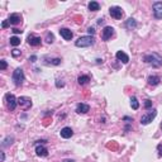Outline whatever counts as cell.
<instances>
[{"label": "cell", "instance_id": "d4e9b609", "mask_svg": "<svg viewBox=\"0 0 162 162\" xmlns=\"http://www.w3.org/2000/svg\"><path fill=\"white\" fill-rule=\"evenodd\" d=\"M61 63V58H53V60H51V62L48 65H55V66H58V65Z\"/></svg>", "mask_w": 162, "mask_h": 162}, {"label": "cell", "instance_id": "1f68e13d", "mask_svg": "<svg viewBox=\"0 0 162 162\" xmlns=\"http://www.w3.org/2000/svg\"><path fill=\"white\" fill-rule=\"evenodd\" d=\"M29 61H31V62H36L37 61V56H31V57H29Z\"/></svg>", "mask_w": 162, "mask_h": 162}, {"label": "cell", "instance_id": "9c48e42d", "mask_svg": "<svg viewBox=\"0 0 162 162\" xmlns=\"http://www.w3.org/2000/svg\"><path fill=\"white\" fill-rule=\"evenodd\" d=\"M113 34H114V28L107 25V27H104V29H103L101 38H103L104 41H109L111 37H113Z\"/></svg>", "mask_w": 162, "mask_h": 162}, {"label": "cell", "instance_id": "5bb4252c", "mask_svg": "<svg viewBox=\"0 0 162 162\" xmlns=\"http://www.w3.org/2000/svg\"><path fill=\"white\" fill-rule=\"evenodd\" d=\"M89 110H90V107L87 104H84V103H80L76 107V113L77 114H86Z\"/></svg>", "mask_w": 162, "mask_h": 162}, {"label": "cell", "instance_id": "ba28073f", "mask_svg": "<svg viewBox=\"0 0 162 162\" xmlns=\"http://www.w3.org/2000/svg\"><path fill=\"white\" fill-rule=\"evenodd\" d=\"M109 14L111 15V18L120 19L123 17V10H122V8H119V7H111L110 9H109Z\"/></svg>", "mask_w": 162, "mask_h": 162}, {"label": "cell", "instance_id": "8992f818", "mask_svg": "<svg viewBox=\"0 0 162 162\" xmlns=\"http://www.w3.org/2000/svg\"><path fill=\"white\" fill-rule=\"evenodd\" d=\"M18 105L23 110H28L32 108V99L28 96H20V98H18Z\"/></svg>", "mask_w": 162, "mask_h": 162}, {"label": "cell", "instance_id": "f1b7e54d", "mask_svg": "<svg viewBox=\"0 0 162 162\" xmlns=\"http://www.w3.org/2000/svg\"><path fill=\"white\" fill-rule=\"evenodd\" d=\"M63 85H65V82L62 80H56V86L57 87H63Z\"/></svg>", "mask_w": 162, "mask_h": 162}, {"label": "cell", "instance_id": "4fadbf2b", "mask_svg": "<svg viewBox=\"0 0 162 162\" xmlns=\"http://www.w3.org/2000/svg\"><path fill=\"white\" fill-rule=\"evenodd\" d=\"M60 134H61V137L62 138H65V139H69V138H71L73 135V132H72V129L70 128V127H65V128L61 129Z\"/></svg>", "mask_w": 162, "mask_h": 162}, {"label": "cell", "instance_id": "30bf717a", "mask_svg": "<svg viewBox=\"0 0 162 162\" xmlns=\"http://www.w3.org/2000/svg\"><path fill=\"white\" fill-rule=\"evenodd\" d=\"M36 155L38 157H47V156H48V149H47L45 146L37 144L36 146Z\"/></svg>", "mask_w": 162, "mask_h": 162}, {"label": "cell", "instance_id": "277c9868", "mask_svg": "<svg viewBox=\"0 0 162 162\" xmlns=\"http://www.w3.org/2000/svg\"><path fill=\"white\" fill-rule=\"evenodd\" d=\"M156 115H157V110H156V109L149 110L148 113H146L144 115H142V118H141V124H142V125L149 124V123H151L152 120L156 118Z\"/></svg>", "mask_w": 162, "mask_h": 162}, {"label": "cell", "instance_id": "52a82bcc", "mask_svg": "<svg viewBox=\"0 0 162 162\" xmlns=\"http://www.w3.org/2000/svg\"><path fill=\"white\" fill-rule=\"evenodd\" d=\"M153 15H155L156 19H162V3L161 1H156L153 3Z\"/></svg>", "mask_w": 162, "mask_h": 162}, {"label": "cell", "instance_id": "4dcf8cb0", "mask_svg": "<svg viewBox=\"0 0 162 162\" xmlns=\"http://www.w3.org/2000/svg\"><path fill=\"white\" fill-rule=\"evenodd\" d=\"M9 25H10V24H9V22H8V20H4V22L1 23V27H3V28H8Z\"/></svg>", "mask_w": 162, "mask_h": 162}, {"label": "cell", "instance_id": "484cf974", "mask_svg": "<svg viewBox=\"0 0 162 162\" xmlns=\"http://www.w3.org/2000/svg\"><path fill=\"white\" fill-rule=\"evenodd\" d=\"M8 67V63L5 60H0V70H5Z\"/></svg>", "mask_w": 162, "mask_h": 162}, {"label": "cell", "instance_id": "d6a6232c", "mask_svg": "<svg viewBox=\"0 0 162 162\" xmlns=\"http://www.w3.org/2000/svg\"><path fill=\"white\" fill-rule=\"evenodd\" d=\"M157 149H158V155L162 156V144H158V146H157Z\"/></svg>", "mask_w": 162, "mask_h": 162}, {"label": "cell", "instance_id": "74e56055", "mask_svg": "<svg viewBox=\"0 0 162 162\" xmlns=\"http://www.w3.org/2000/svg\"><path fill=\"white\" fill-rule=\"evenodd\" d=\"M161 129H162V123H161Z\"/></svg>", "mask_w": 162, "mask_h": 162}, {"label": "cell", "instance_id": "e575fe53", "mask_svg": "<svg viewBox=\"0 0 162 162\" xmlns=\"http://www.w3.org/2000/svg\"><path fill=\"white\" fill-rule=\"evenodd\" d=\"M1 153V162H4L5 161V153L4 152H0Z\"/></svg>", "mask_w": 162, "mask_h": 162}, {"label": "cell", "instance_id": "d590c367", "mask_svg": "<svg viewBox=\"0 0 162 162\" xmlns=\"http://www.w3.org/2000/svg\"><path fill=\"white\" fill-rule=\"evenodd\" d=\"M103 22H104V19H99V20H98V24H101Z\"/></svg>", "mask_w": 162, "mask_h": 162}, {"label": "cell", "instance_id": "2e32d148", "mask_svg": "<svg viewBox=\"0 0 162 162\" xmlns=\"http://www.w3.org/2000/svg\"><path fill=\"white\" fill-rule=\"evenodd\" d=\"M115 57H117L119 61H122L123 63H125V65L129 62V57H128V55H127L125 52H123V51H118V52H117V55H115Z\"/></svg>", "mask_w": 162, "mask_h": 162}, {"label": "cell", "instance_id": "603a6c76", "mask_svg": "<svg viewBox=\"0 0 162 162\" xmlns=\"http://www.w3.org/2000/svg\"><path fill=\"white\" fill-rule=\"evenodd\" d=\"M10 45L11 46H14V47H17V46H19L20 45V38L19 37H17V36H14V37H10Z\"/></svg>", "mask_w": 162, "mask_h": 162}, {"label": "cell", "instance_id": "ffe728a7", "mask_svg": "<svg viewBox=\"0 0 162 162\" xmlns=\"http://www.w3.org/2000/svg\"><path fill=\"white\" fill-rule=\"evenodd\" d=\"M125 27L128 28V29H134L135 27H137V22H135V19L129 18V19L125 22Z\"/></svg>", "mask_w": 162, "mask_h": 162}, {"label": "cell", "instance_id": "9a60e30c", "mask_svg": "<svg viewBox=\"0 0 162 162\" xmlns=\"http://www.w3.org/2000/svg\"><path fill=\"white\" fill-rule=\"evenodd\" d=\"M41 42H42L41 37H36V36H29L28 37V45H31V46H33V47L39 46Z\"/></svg>", "mask_w": 162, "mask_h": 162}, {"label": "cell", "instance_id": "44dd1931", "mask_svg": "<svg viewBox=\"0 0 162 162\" xmlns=\"http://www.w3.org/2000/svg\"><path fill=\"white\" fill-rule=\"evenodd\" d=\"M90 81V77L87 75H82V76H79V79H77V82L80 85H85V84H87V82Z\"/></svg>", "mask_w": 162, "mask_h": 162}, {"label": "cell", "instance_id": "d6986e66", "mask_svg": "<svg viewBox=\"0 0 162 162\" xmlns=\"http://www.w3.org/2000/svg\"><path fill=\"white\" fill-rule=\"evenodd\" d=\"M13 141H14V137H13V135H8V137L5 138L4 141H3L1 147H3V148H5V147H9L10 144L13 143Z\"/></svg>", "mask_w": 162, "mask_h": 162}, {"label": "cell", "instance_id": "e0dca14e", "mask_svg": "<svg viewBox=\"0 0 162 162\" xmlns=\"http://www.w3.org/2000/svg\"><path fill=\"white\" fill-rule=\"evenodd\" d=\"M161 81L160 76H148V79H147V82H148V85H152V86H156V85H158Z\"/></svg>", "mask_w": 162, "mask_h": 162}, {"label": "cell", "instance_id": "836d02e7", "mask_svg": "<svg viewBox=\"0 0 162 162\" xmlns=\"http://www.w3.org/2000/svg\"><path fill=\"white\" fill-rule=\"evenodd\" d=\"M13 33H14V34H19V33H22V31H20V29H18V28H14V29H13Z\"/></svg>", "mask_w": 162, "mask_h": 162}, {"label": "cell", "instance_id": "4316f807", "mask_svg": "<svg viewBox=\"0 0 162 162\" xmlns=\"http://www.w3.org/2000/svg\"><path fill=\"white\" fill-rule=\"evenodd\" d=\"M20 53H22V52L19 51V49H13V51H11V56H13V57H19L20 56Z\"/></svg>", "mask_w": 162, "mask_h": 162}, {"label": "cell", "instance_id": "ac0fdd59", "mask_svg": "<svg viewBox=\"0 0 162 162\" xmlns=\"http://www.w3.org/2000/svg\"><path fill=\"white\" fill-rule=\"evenodd\" d=\"M87 8H89L90 11H98L100 9V4L98 1H90L89 5H87Z\"/></svg>", "mask_w": 162, "mask_h": 162}, {"label": "cell", "instance_id": "7a4b0ae2", "mask_svg": "<svg viewBox=\"0 0 162 162\" xmlns=\"http://www.w3.org/2000/svg\"><path fill=\"white\" fill-rule=\"evenodd\" d=\"M95 43V38L94 36H84V37H80L77 41L75 42V46L76 47H90Z\"/></svg>", "mask_w": 162, "mask_h": 162}, {"label": "cell", "instance_id": "7c38bea8", "mask_svg": "<svg viewBox=\"0 0 162 162\" xmlns=\"http://www.w3.org/2000/svg\"><path fill=\"white\" fill-rule=\"evenodd\" d=\"M7 20L9 22L10 25H17V24H19V23L22 22V17H20L19 14H11V15H9V18H8Z\"/></svg>", "mask_w": 162, "mask_h": 162}, {"label": "cell", "instance_id": "cb8c5ba5", "mask_svg": "<svg viewBox=\"0 0 162 162\" xmlns=\"http://www.w3.org/2000/svg\"><path fill=\"white\" fill-rule=\"evenodd\" d=\"M46 39H47V43H53V41H55V37H53V34L52 33H47L46 34Z\"/></svg>", "mask_w": 162, "mask_h": 162}, {"label": "cell", "instance_id": "7402d4cb", "mask_svg": "<svg viewBox=\"0 0 162 162\" xmlns=\"http://www.w3.org/2000/svg\"><path fill=\"white\" fill-rule=\"evenodd\" d=\"M131 107H132V109H134V110H137V109L139 108V103H138L135 96H132L131 98Z\"/></svg>", "mask_w": 162, "mask_h": 162}, {"label": "cell", "instance_id": "83f0119b", "mask_svg": "<svg viewBox=\"0 0 162 162\" xmlns=\"http://www.w3.org/2000/svg\"><path fill=\"white\" fill-rule=\"evenodd\" d=\"M152 107V101L149 99H147V100H144V108H147V109H149Z\"/></svg>", "mask_w": 162, "mask_h": 162}, {"label": "cell", "instance_id": "8d00e7d4", "mask_svg": "<svg viewBox=\"0 0 162 162\" xmlns=\"http://www.w3.org/2000/svg\"><path fill=\"white\" fill-rule=\"evenodd\" d=\"M65 162H75V161H72V160H67V161H65Z\"/></svg>", "mask_w": 162, "mask_h": 162}, {"label": "cell", "instance_id": "3957f363", "mask_svg": "<svg viewBox=\"0 0 162 162\" xmlns=\"http://www.w3.org/2000/svg\"><path fill=\"white\" fill-rule=\"evenodd\" d=\"M11 79H13V82L15 86H22L23 82H24V72H23V70L18 67V69L14 70L13 72V76H11Z\"/></svg>", "mask_w": 162, "mask_h": 162}, {"label": "cell", "instance_id": "6da1fadb", "mask_svg": "<svg viewBox=\"0 0 162 162\" xmlns=\"http://www.w3.org/2000/svg\"><path fill=\"white\" fill-rule=\"evenodd\" d=\"M143 61L146 63L151 65L152 67H161L162 66V57L156 52H152V53L144 55Z\"/></svg>", "mask_w": 162, "mask_h": 162}, {"label": "cell", "instance_id": "f546056e", "mask_svg": "<svg viewBox=\"0 0 162 162\" xmlns=\"http://www.w3.org/2000/svg\"><path fill=\"white\" fill-rule=\"evenodd\" d=\"M87 33L90 34V36H94L95 34V29H94L93 27H90V28H87Z\"/></svg>", "mask_w": 162, "mask_h": 162}, {"label": "cell", "instance_id": "8fae6325", "mask_svg": "<svg viewBox=\"0 0 162 162\" xmlns=\"http://www.w3.org/2000/svg\"><path fill=\"white\" fill-rule=\"evenodd\" d=\"M60 34H61V37H62L63 39H66V41H71L72 37H73L72 32L70 31L69 28H61L60 29Z\"/></svg>", "mask_w": 162, "mask_h": 162}, {"label": "cell", "instance_id": "5b68a950", "mask_svg": "<svg viewBox=\"0 0 162 162\" xmlns=\"http://www.w3.org/2000/svg\"><path fill=\"white\" fill-rule=\"evenodd\" d=\"M5 100H7V107H8V109L11 110V111H13L14 109L17 108V105H18V99H17L15 96L13 95V94H7Z\"/></svg>", "mask_w": 162, "mask_h": 162}]
</instances>
